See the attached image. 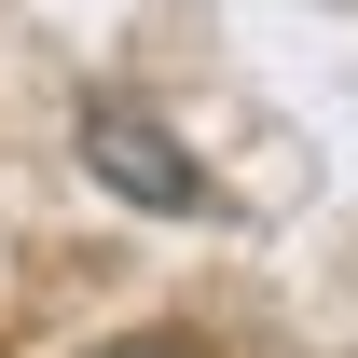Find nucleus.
<instances>
[{
    "label": "nucleus",
    "mask_w": 358,
    "mask_h": 358,
    "mask_svg": "<svg viewBox=\"0 0 358 358\" xmlns=\"http://www.w3.org/2000/svg\"><path fill=\"white\" fill-rule=\"evenodd\" d=\"M83 166L110 179L124 207H152V221H193V207H207V166H193L152 110H124V96H96V110H83Z\"/></svg>",
    "instance_id": "obj_1"
},
{
    "label": "nucleus",
    "mask_w": 358,
    "mask_h": 358,
    "mask_svg": "<svg viewBox=\"0 0 358 358\" xmlns=\"http://www.w3.org/2000/svg\"><path fill=\"white\" fill-rule=\"evenodd\" d=\"M96 358H193L179 331H138V345H96Z\"/></svg>",
    "instance_id": "obj_2"
}]
</instances>
